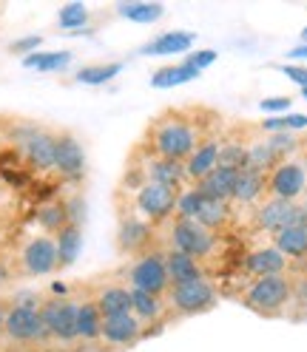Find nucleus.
Wrapping results in <instances>:
<instances>
[{
    "instance_id": "obj_1",
    "label": "nucleus",
    "mask_w": 307,
    "mask_h": 352,
    "mask_svg": "<svg viewBox=\"0 0 307 352\" xmlns=\"http://www.w3.org/2000/svg\"><path fill=\"white\" fill-rule=\"evenodd\" d=\"M216 122H219V117L202 105L165 108L162 114H157L148 122L145 137L140 142L154 153V157L185 165V160L193 153V148L202 142V137Z\"/></svg>"
},
{
    "instance_id": "obj_2",
    "label": "nucleus",
    "mask_w": 307,
    "mask_h": 352,
    "mask_svg": "<svg viewBox=\"0 0 307 352\" xmlns=\"http://www.w3.org/2000/svg\"><path fill=\"white\" fill-rule=\"evenodd\" d=\"M157 248L162 250H180L196 258L211 273L216 267L219 256L225 253V239L202 228L196 219H177L171 216L165 225L157 228Z\"/></svg>"
},
{
    "instance_id": "obj_3",
    "label": "nucleus",
    "mask_w": 307,
    "mask_h": 352,
    "mask_svg": "<svg viewBox=\"0 0 307 352\" xmlns=\"http://www.w3.org/2000/svg\"><path fill=\"white\" fill-rule=\"evenodd\" d=\"M40 293H17L6 304V321H3V344L14 349H52L49 333L43 327L40 316Z\"/></svg>"
},
{
    "instance_id": "obj_4",
    "label": "nucleus",
    "mask_w": 307,
    "mask_h": 352,
    "mask_svg": "<svg viewBox=\"0 0 307 352\" xmlns=\"http://www.w3.org/2000/svg\"><path fill=\"white\" fill-rule=\"evenodd\" d=\"M239 304L262 318H276L293 304V276H265L245 281V287L236 293Z\"/></svg>"
},
{
    "instance_id": "obj_5",
    "label": "nucleus",
    "mask_w": 307,
    "mask_h": 352,
    "mask_svg": "<svg viewBox=\"0 0 307 352\" xmlns=\"http://www.w3.org/2000/svg\"><path fill=\"white\" fill-rule=\"evenodd\" d=\"M40 316H43V327H46L52 346H57V349H77L80 346V338H77V296H63V293L43 296Z\"/></svg>"
},
{
    "instance_id": "obj_6",
    "label": "nucleus",
    "mask_w": 307,
    "mask_h": 352,
    "mask_svg": "<svg viewBox=\"0 0 307 352\" xmlns=\"http://www.w3.org/2000/svg\"><path fill=\"white\" fill-rule=\"evenodd\" d=\"M177 188H162V185H142L134 193H117V202H123L117 210H128L140 216L142 222L160 228L173 216V208H177Z\"/></svg>"
},
{
    "instance_id": "obj_7",
    "label": "nucleus",
    "mask_w": 307,
    "mask_h": 352,
    "mask_svg": "<svg viewBox=\"0 0 307 352\" xmlns=\"http://www.w3.org/2000/svg\"><path fill=\"white\" fill-rule=\"evenodd\" d=\"M162 298L168 304L171 318H191V316H202L213 310L219 301V287L211 276H205L188 284H171Z\"/></svg>"
},
{
    "instance_id": "obj_8",
    "label": "nucleus",
    "mask_w": 307,
    "mask_h": 352,
    "mask_svg": "<svg viewBox=\"0 0 307 352\" xmlns=\"http://www.w3.org/2000/svg\"><path fill=\"white\" fill-rule=\"evenodd\" d=\"M123 281L131 290L151 293V296H165L171 287L168 270H165V256L162 248H151L134 258H128V267L123 270Z\"/></svg>"
},
{
    "instance_id": "obj_9",
    "label": "nucleus",
    "mask_w": 307,
    "mask_h": 352,
    "mask_svg": "<svg viewBox=\"0 0 307 352\" xmlns=\"http://www.w3.org/2000/svg\"><path fill=\"white\" fill-rule=\"evenodd\" d=\"M12 270H14V276H29V278H40V276L57 273L60 264H57L54 236H49V233L29 236L23 245L17 248V253L12 258Z\"/></svg>"
},
{
    "instance_id": "obj_10",
    "label": "nucleus",
    "mask_w": 307,
    "mask_h": 352,
    "mask_svg": "<svg viewBox=\"0 0 307 352\" xmlns=\"http://www.w3.org/2000/svg\"><path fill=\"white\" fill-rule=\"evenodd\" d=\"M307 193V165L296 157L276 162L265 173V199L299 202Z\"/></svg>"
},
{
    "instance_id": "obj_11",
    "label": "nucleus",
    "mask_w": 307,
    "mask_h": 352,
    "mask_svg": "<svg viewBox=\"0 0 307 352\" xmlns=\"http://www.w3.org/2000/svg\"><path fill=\"white\" fill-rule=\"evenodd\" d=\"M253 228L262 233H279L290 225H307V205L301 202H284V199H262L253 208Z\"/></svg>"
},
{
    "instance_id": "obj_12",
    "label": "nucleus",
    "mask_w": 307,
    "mask_h": 352,
    "mask_svg": "<svg viewBox=\"0 0 307 352\" xmlns=\"http://www.w3.org/2000/svg\"><path fill=\"white\" fill-rule=\"evenodd\" d=\"M128 162H134L142 173H145V179L148 185H162V188H188V179H185V168L180 162H168V160H160V157H154V153L137 142L134 151H131V157Z\"/></svg>"
},
{
    "instance_id": "obj_13",
    "label": "nucleus",
    "mask_w": 307,
    "mask_h": 352,
    "mask_svg": "<svg viewBox=\"0 0 307 352\" xmlns=\"http://www.w3.org/2000/svg\"><path fill=\"white\" fill-rule=\"evenodd\" d=\"M151 248H157V228L128 210H117V253L134 258Z\"/></svg>"
},
{
    "instance_id": "obj_14",
    "label": "nucleus",
    "mask_w": 307,
    "mask_h": 352,
    "mask_svg": "<svg viewBox=\"0 0 307 352\" xmlns=\"http://www.w3.org/2000/svg\"><path fill=\"white\" fill-rule=\"evenodd\" d=\"M142 338H145V329H142V324L131 313L108 316V318H103L100 346L97 349H103V352H123V349L137 346Z\"/></svg>"
},
{
    "instance_id": "obj_15",
    "label": "nucleus",
    "mask_w": 307,
    "mask_h": 352,
    "mask_svg": "<svg viewBox=\"0 0 307 352\" xmlns=\"http://www.w3.org/2000/svg\"><path fill=\"white\" fill-rule=\"evenodd\" d=\"M290 267L293 264L273 245H259L242 256V261H239V276L245 281L265 278V276H290Z\"/></svg>"
},
{
    "instance_id": "obj_16",
    "label": "nucleus",
    "mask_w": 307,
    "mask_h": 352,
    "mask_svg": "<svg viewBox=\"0 0 307 352\" xmlns=\"http://www.w3.org/2000/svg\"><path fill=\"white\" fill-rule=\"evenodd\" d=\"M222 120H219L208 134L202 137V142L193 148V153L185 160V179L188 185H196L200 179H205V176L219 165V142H222Z\"/></svg>"
},
{
    "instance_id": "obj_17",
    "label": "nucleus",
    "mask_w": 307,
    "mask_h": 352,
    "mask_svg": "<svg viewBox=\"0 0 307 352\" xmlns=\"http://www.w3.org/2000/svg\"><path fill=\"white\" fill-rule=\"evenodd\" d=\"M85 148L72 131H57V151H54V173L65 182H80L85 176Z\"/></svg>"
},
{
    "instance_id": "obj_18",
    "label": "nucleus",
    "mask_w": 307,
    "mask_h": 352,
    "mask_svg": "<svg viewBox=\"0 0 307 352\" xmlns=\"http://www.w3.org/2000/svg\"><path fill=\"white\" fill-rule=\"evenodd\" d=\"M259 128L242 131V125H225L222 128V142H219V165L216 168H231V170H245L248 162V148L256 137Z\"/></svg>"
},
{
    "instance_id": "obj_19",
    "label": "nucleus",
    "mask_w": 307,
    "mask_h": 352,
    "mask_svg": "<svg viewBox=\"0 0 307 352\" xmlns=\"http://www.w3.org/2000/svg\"><path fill=\"white\" fill-rule=\"evenodd\" d=\"M131 316H134L145 336H154L171 321V313H168V304L162 296H151V293H140V290H131Z\"/></svg>"
},
{
    "instance_id": "obj_20",
    "label": "nucleus",
    "mask_w": 307,
    "mask_h": 352,
    "mask_svg": "<svg viewBox=\"0 0 307 352\" xmlns=\"http://www.w3.org/2000/svg\"><path fill=\"white\" fill-rule=\"evenodd\" d=\"M100 329H103V313L92 293L77 296V338L80 346H100Z\"/></svg>"
},
{
    "instance_id": "obj_21",
    "label": "nucleus",
    "mask_w": 307,
    "mask_h": 352,
    "mask_svg": "<svg viewBox=\"0 0 307 352\" xmlns=\"http://www.w3.org/2000/svg\"><path fill=\"white\" fill-rule=\"evenodd\" d=\"M92 296H94V301H97V307H100L103 318L131 313V287H128L123 278L97 284V290H92Z\"/></svg>"
},
{
    "instance_id": "obj_22",
    "label": "nucleus",
    "mask_w": 307,
    "mask_h": 352,
    "mask_svg": "<svg viewBox=\"0 0 307 352\" xmlns=\"http://www.w3.org/2000/svg\"><path fill=\"white\" fill-rule=\"evenodd\" d=\"M236 176L239 170H231V168H213L205 179H200L193 188L202 199H211V202H231L233 196V188H236Z\"/></svg>"
},
{
    "instance_id": "obj_23",
    "label": "nucleus",
    "mask_w": 307,
    "mask_h": 352,
    "mask_svg": "<svg viewBox=\"0 0 307 352\" xmlns=\"http://www.w3.org/2000/svg\"><path fill=\"white\" fill-rule=\"evenodd\" d=\"M262 199H265V173L259 170H239L236 176V188H233V196H231V205L233 208H256Z\"/></svg>"
},
{
    "instance_id": "obj_24",
    "label": "nucleus",
    "mask_w": 307,
    "mask_h": 352,
    "mask_svg": "<svg viewBox=\"0 0 307 352\" xmlns=\"http://www.w3.org/2000/svg\"><path fill=\"white\" fill-rule=\"evenodd\" d=\"M271 245L290 264L307 261V225H290L271 236Z\"/></svg>"
},
{
    "instance_id": "obj_25",
    "label": "nucleus",
    "mask_w": 307,
    "mask_h": 352,
    "mask_svg": "<svg viewBox=\"0 0 307 352\" xmlns=\"http://www.w3.org/2000/svg\"><path fill=\"white\" fill-rule=\"evenodd\" d=\"M196 43V34L193 32H165L160 37H154L151 43L137 52L142 57H168V54H185L191 46Z\"/></svg>"
},
{
    "instance_id": "obj_26",
    "label": "nucleus",
    "mask_w": 307,
    "mask_h": 352,
    "mask_svg": "<svg viewBox=\"0 0 307 352\" xmlns=\"http://www.w3.org/2000/svg\"><path fill=\"white\" fill-rule=\"evenodd\" d=\"M162 256H165V270H168V281L171 284H188V281L211 276L200 261L180 253V250H162Z\"/></svg>"
},
{
    "instance_id": "obj_27",
    "label": "nucleus",
    "mask_w": 307,
    "mask_h": 352,
    "mask_svg": "<svg viewBox=\"0 0 307 352\" xmlns=\"http://www.w3.org/2000/svg\"><path fill=\"white\" fill-rule=\"evenodd\" d=\"M196 222H200L202 228H208L211 233H216V236H225L228 228H233V222H236V208L231 202L205 199L202 208H200V216H196Z\"/></svg>"
},
{
    "instance_id": "obj_28",
    "label": "nucleus",
    "mask_w": 307,
    "mask_h": 352,
    "mask_svg": "<svg viewBox=\"0 0 307 352\" xmlns=\"http://www.w3.org/2000/svg\"><path fill=\"white\" fill-rule=\"evenodd\" d=\"M54 245H57V264L60 270L72 267L80 256V248H83V225L77 222H69L60 233H54Z\"/></svg>"
},
{
    "instance_id": "obj_29",
    "label": "nucleus",
    "mask_w": 307,
    "mask_h": 352,
    "mask_svg": "<svg viewBox=\"0 0 307 352\" xmlns=\"http://www.w3.org/2000/svg\"><path fill=\"white\" fill-rule=\"evenodd\" d=\"M34 222L40 228V233H60L65 225L72 222L69 219V205H65V199H52V202H43L34 213Z\"/></svg>"
},
{
    "instance_id": "obj_30",
    "label": "nucleus",
    "mask_w": 307,
    "mask_h": 352,
    "mask_svg": "<svg viewBox=\"0 0 307 352\" xmlns=\"http://www.w3.org/2000/svg\"><path fill=\"white\" fill-rule=\"evenodd\" d=\"M202 72L191 69V65L185 63H177V65H162V69H157L151 74V85L154 88H171V85H182V82H191L196 80Z\"/></svg>"
},
{
    "instance_id": "obj_31",
    "label": "nucleus",
    "mask_w": 307,
    "mask_h": 352,
    "mask_svg": "<svg viewBox=\"0 0 307 352\" xmlns=\"http://www.w3.org/2000/svg\"><path fill=\"white\" fill-rule=\"evenodd\" d=\"M69 63H72V52H37L23 57V65L34 72H63Z\"/></svg>"
},
{
    "instance_id": "obj_32",
    "label": "nucleus",
    "mask_w": 307,
    "mask_h": 352,
    "mask_svg": "<svg viewBox=\"0 0 307 352\" xmlns=\"http://www.w3.org/2000/svg\"><path fill=\"white\" fill-rule=\"evenodd\" d=\"M304 128H307L304 114H279L259 122L262 134H296V131H304Z\"/></svg>"
},
{
    "instance_id": "obj_33",
    "label": "nucleus",
    "mask_w": 307,
    "mask_h": 352,
    "mask_svg": "<svg viewBox=\"0 0 307 352\" xmlns=\"http://www.w3.org/2000/svg\"><path fill=\"white\" fill-rule=\"evenodd\" d=\"M123 72V63H97V65H85L74 74V82L83 85H103L108 80H114Z\"/></svg>"
},
{
    "instance_id": "obj_34",
    "label": "nucleus",
    "mask_w": 307,
    "mask_h": 352,
    "mask_svg": "<svg viewBox=\"0 0 307 352\" xmlns=\"http://www.w3.org/2000/svg\"><path fill=\"white\" fill-rule=\"evenodd\" d=\"M165 12V6L160 3H140V0H131V3H120L117 6V14L128 17L131 23H154V20H160Z\"/></svg>"
},
{
    "instance_id": "obj_35",
    "label": "nucleus",
    "mask_w": 307,
    "mask_h": 352,
    "mask_svg": "<svg viewBox=\"0 0 307 352\" xmlns=\"http://www.w3.org/2000/svg\"><path fill=\"white\" fill-rule=\"evenodd\" d=\"M273 165H276V157L271 153L265 137H259V134H256L253 142H251V148H248V162H245V168L259 170V173H268Z\"/></svg>"
},
{
    "instance_id": "obj_36",
    "label": "nucleus",
    "mask_w": 307,
    "mask_h": 352,
    "mask_svg": "<svg viewBox=\"0 0 307 352\" xmlns=\"http://www.w3.org/2000/svg\"><path fill=\"white\" fill-rule=\"evenodd\" d=\"M265 142H268L271 153L276 157V162L290 160V157H296V153L301 151V140L296 134H268Z\"/></svg>"
},
{
    "instance_id": "obj_37",
    "label": "nucleus",
    "mask_w": 307,
    "mask_h": 352,
    "mask_svg": "<svg viewBox=\"0 0 307 352\" xmlns=\"http://www.w3.org/2000/svg\"><path fill=\"white\" fill-rule=\"evenodd\" d=\"M85 23H89V9H85L83 3H69V6H63L60 14H57V26L63 32H80Z\"/></svg>"
},
{
    "instance_id": "obj_38",
    "label": "nucleus",
    "mask_w": 307,
    "mask_h": 352,
    "mask_svg": "<svg viewBox=\"0 0 307 352\" xmlns=\"http://www.w3.org/2000/svg\"><path fill=\"white\" fill-rule=\"evenodd\" d=\"M202 202H205V199H202L200 193H196V188L188 185V188H182L180 196H177V208H173V216H177V219H196V216H200Z\"/></svg>"
},
{
    "instance_id": "obj_39",
    "label": "nucleus",
    "mask_w": 307,
    "mask_h": 352,
    "mask_svg": "<svg viewBox=\"0 0 307 352\" xmlns=\"http://www.w3.org/2000/svg\"><path fill=\"white\" fill-rule=\"evenodd\" d=\"M276 69L288 77V80H293L296 85H301V88H307V65H293V63H288V65H276Z\"/></svg>"
},
{
    "instance_id": "obj_40",
    "label": "nucleus",
    "mask_w": 307,
    "mask_h": 352,
    "mask_svg": "<svg viewBox=\"0 0 307 352\" xmlns=\"http://www.w3.org/2000/svg\"><path fill=\"white\" fill-rule=\"evenodd\" d=\"M259 108L265 114H284L290 108V97H268V100H262Z\"/></svg>"
},
{
    "instance_id": "obj_41",
    "label": "nucleus",
    "mask_w": 307,
    "mask_h": 352,
    "mask_svg": "<svg viewBox=\"0 0 307 352\" xmlns=\"http://www.w3.org/2000/svg\"><path fill=\"white\" fill-rule=\"evenodd\" d=\"M213 60H216V52H193V54L185 57V65H191V69H196V72H202V69H208Z\"/></svg>"
},
{
    "instance_id": "obj_42",
    "label": "nucleus",
    "mask_w": 307,
    "mask_h": 352,
    "mask_svg": "<svg viewBox=\"0 0 307 352\" xmlns=\"http://www.w3.org/2000/svg\"><path fill=\"white\" fill-rule=\"evenodd\" d=\"M40 43H43V37H40V34H32V37H23V40H14L12 46H9V52H12V54H26V52L37 49Z\"/></svg>"
},
{
    "instance_id": "obj_43",
    "label": "nucleus",
    "mask_w": 307,
    "mask_h": 352,
    "mask_svg": "<svg viewBox=\"0 0 307 352\" xmlns=\"http://www.w3.org/2000/svg\"><path fill=\"white\" fill-rule=\"evenodd\" d=\"M293 304L296 307L307 304V273H301V276L293 278Z\"/></svg>"
},
{
    "instance_id": "obj_44",
    "label": "nucleus",
    "mask_w": 307,
    "mask_h": 352,
    "mask_svg": "<svg viewBox=\"0 0 307 352\" xmlns=\"http://www.w3.org/2000/svg\"><path fill=\"white\" fill-rule=\"evenodd\" d=\"M9 233H12V219L3 210H0V248L9 241Z\"/></svg>"
},
{
    "instance_id": "obj_45",
    "label": "nucleus",
    "mask_w": 307,
    "mask_h": 352,
    "mask_svg": "<svg viewBox=\"0 0 307 352\" xmlns=\"http://www.w3.org/2000/svg\"><path fill=\"white\" fill-rule=\"evenodd\" d=\"M14 278V270H12V261H6V258H0V287L3 284H9Z\"/></svg>"
},
{
    "instance_id": "obj_46",
    "label": "nucleus",
    "mask_w": 307,
    "mask_h": 352,
    "mask_svg": "<svg viewBox=\"0 0 307 352\" xmlns=\"http://www.w3.org/2000/svg\"><path fill=\"white\" fill-rule=\"evenodd\" d=\"M6 304H9V298H6V296H0V344H3V321H6Z\"/></svg>"
},
{
    "instance_id": "obj_47",
    "label": "nucleus",
    "mask_w": 307,
    "mask_h": 352,
    "mask_svg": "<svg viewBox=\"0 0 307 352\" xmlns=\"http://www.w3.org/2000/svg\"><path fill=\"white\" fill-rule=\"evenodd\" d=\"M288 57H290V60H307V43H301V46L290 49V52H288Z\"/></svg>"
},
{
    "instance_id": "obj_48",
    "label": "nucleus",
    "mask_w": 307,
    "mask_h": 352,
    "mask_svg": "<svg viewBox=\"0 0 307 352\" xmlns=\"http://www.w3.org/2000/svg\"><path fill=\"white\" fill-rule=\"evenodd\" d=\"M296 313H299V318H301V321H307V304H301V307H296Z\"/></svg>"
},
{
    "instance_id": "obj_49",
    "label": "nucleus",
    "mask_w": 307,
    "mask_h": 352,
    "mask_svg": "<svg viewBox=\"0 0 307 352\" xmlns=\"http://www.w3.org/2000/svg\"><path fill=\"white\" fill-rule=\"evenodd\" d=\"M301 162L307 165V142H301Z\"/></svg>"
},
{
    "instance_id": "obj_50",
    "label": "nucleus",
    "mask_w": 307,
    "mask_h": 352,
    "mask_svg": "<svg viewBox=\"0 0 307 352\" xmlns=\"http://www.w3.org/2000/svg\"><path fill=\"white\" fill-rule=\"evenodd\" d=\"M301 40H304V43H307V26H304V29H301Z\"/></svg>"
},
{
    "instance_id": "obj_51",
    "label": "nucleus",
    "mask_w": 307,
    "mask_h": 352,
    "mask_svg": "<svg viewBox=\"0 0 307 352\" xmlns=\"http://www.w3.org/2000/svg\"><path fill=\"white\" fill-rule=\"evenodd\" d=\"M301 97H304V100H307V88H301Z\"/></svg>"
}]
</instances>
